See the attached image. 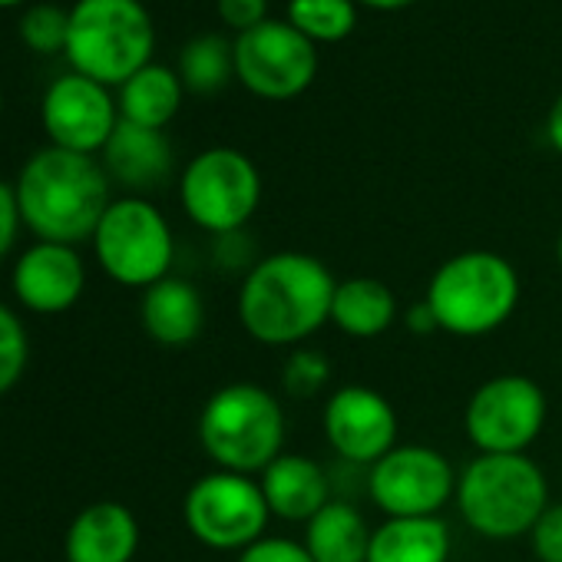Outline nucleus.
Masks as SVG:
<instances>
[{
    "label": "nucleus",
    "mask_w": 562,
    "mask_h": 562,
    "mask_svg": "<svg viewBox=\"0 0 562 562\" xmlns=\"http://www.w3.org/2000/svg\"><path fill=\"white\" fill-rule=\"evenodd\" d=\"M182 97H186V87H182L179 74L172 67L153 60L120 87V93H116L120 120L149 126V130H166L176 120Z\"/></svg>",
    "instance_id": "obj_23"
},
{
    "label": "nucleus",
    "mask_w": 562,
    "mask_h": 562,
    "mask_svg": "<svg viewBox=\"0 0 562 562\" xmlns=\"http://www.w3.org/2000/svg\"><path fill=\"white\" fill-rule=\"evenodd\" d=\"M453 532L443 516H404L374 526L368 562H450Z\"/></svg>",
    "instance_id": "obj_21"
},
{
    "label": "nucleus",
    "mask_w": 562,
    "mask_h": 562,
    "mask_svg": "<svg viewBox=\"0 0 562 562\" xmlns=\"http://www.w3.org/2000/svg\"><path fill=\"white\" fill-rule=\"evenodd\" d=\"M338 281L308 251H271L248 268L238 289V325L265 348H302L331 325Z\"/></svg>",
    "instance_id": "obj_1"
},
{
    "label": "nucleus",
    "mask_w": 562,
    "mask_h": 562,
    "mask_svg": "<svg viewBox=\"0 0 562 562\" xmlns=\"http://www.w3.org/2000/svg\"><path fill=\"white\" fill-rule=\"evenodd\" d=\"M331 381V361L322 348H292L281 364V391L292 401H315Z\"/></svg>",
    "instance_id": "obj_26"
},
{
    "label": "nucleus",
    "mask_w": 562,
    "mask_h": 562,
    "mask_svg": "<svg viewBox=\"0 0 562 562\" xmlns=\"http://www.w3.org/2000/svg\"><path fill=\"white\" fill-rule=\"evenodd\" d=\"M232 47L235 80L258 100H295L318 77V47L289 21H265L261 27L238 34Z\"/></svg>",
    "instance_id": "obj_11"
},
{
    "label": "nucleus",
    "mask_w": 562,
    "mask_h": 562,
    "mask_svg": "<svg viewBox=\"0 0 562 562\" xmlns=\"http://www.w3.org/2000/svg\"><path fill=\"white\" fill-rule=\"evenodd\" d=\"M235 562H315L312 552L305 549L302 539L292 536H261L258 542H251L248 549L238 552Z\"/></svg>",
    "instance_id": "obj_29"
},
{
    "label": "nucleus",
    "mask_w": 562,
    "mask_h": 562,
    "mask_svg": "<svg viewBox=\"0 0 562 562\" xmlns=\"http://www.w3.org/2000/svg\"><path fill=\"white\" fill-rule=\"evenodd\" d=\"M322 430L328 447L341 460L374 467L397 447L401 417L381 391L368 384H345L328 394L322 411Z\"/></svg>",
    "instance_id": "obj_14"
},
{
    "label": "nucleus",
    "mask_w": 562,
    "mask_h": 562,
    "mask_svg": "<svg viewBox=\"0 0 562 562\" xmlns=\"http://www.w3.org/2000/svg\"><path fill=\"white\" fill-rule=\"evenodd\" d=\"M11 289L18 302L34 315H64L83 299L87 265L74 245L34 241L18 255Z\"/></svg>",
    "instance_id": "obj_15"
},
{
    "label": "nucleus",
    "mask_w": 562,
    "mask_h": 562,
    "mask_svg": "<svg viewBox=\"0 0 562 562\" xmlns=\"http://www.w3.org/2000/svg\"><path fill=\"white\" fill-rule=\"evenodd\" d=\"M93 251L106 278L123 289L146 292L172 274L176 238L159 205L143 195L113 199L93 232Z\"/></svg>",
    "instance_id": "obj_7"
},
{
    "label": "nucleus",
    "mask_w": 562,
    "mask_h": 562,
    "mask_svg": "<svg viewBox=\"0 0 562 562\" xmlns=\"http://www.w3.org/2000/svg\"><path fill=\"white\" fill-rule=\"evenodd\" d=\"M358 4H364L371 11H401V8L417 4V0H358Z\"/></svg>",
    "instance_id": "obj_35"
},
{
    "label": "nucleus",
    "mask_w": 562,
    "mask_h": 562,
    "mask_svg": "<svg viewBox=\"0 0 562 562\" xmlns=\"http://www.w3.org/2000/svg\"><path fill=\"white\" fill-rule=\"evenodd\" d=\"M549 417L546 391L526 374L486 378L463 407V434L476 453H526Z\"/></svg>",
    "instance_id": "obj_10"
},
{
    "label": "nucleus",
    "mask_w": 562,
    "mask_h": 562,
    "mask_svg": "<svg viewBox=\"0 0 562 562\" xmlns=\"http://www.w3.org/2000/svg\"><path fill=\"white\" fill-rule=\"evenodd\" d=\"M404 325H407L414 335H434V331H437V322H434V312L427 308V302H417V305L404 315Z\"/></svg>",
    "instance_id": "obj_33"
},
{
    "label": "nucleus",
    "mask_w": 562,
    "mask_h": 562,
    "mask_svg": "<svg viewBox=\"0 0 562 562\" xmlns=\"http://www.w3.org/2000/svg\"><path fill=\"white\" fill-rule=\"evenodd\" d=\"M156 24L143 0H77L64 57L103 87H123L153 64Z\"/></svg>",
    "instance_id": "obj_6"
},
{
    "label": "nucleus",
    "mask_w": 562,
    "mask_h": 562,
    "mask_svg": "<svg viewBox=\"0 0 562 562\" xmlns=\"http://www.w3.org/2000/svg\"><path fill=\"white\" fill-rule=\"evenodd\" d=\"M179 202L192 225L209 235H235L261 202L258 166L232 146H212L189 159L179 176Z\"/></svg>",
    "instance_id": "obj_8"
},
{
    "label": "nucleus",
    "mask_w": 562,
    "mask_h": 562,
    "mask_svg": "<svg viewBox=\"0 0 562 562\" xmlns=\"http://www.w3.org/2000/svg\"><path fill=\"white\" fill-rule=\"evenodd\" d=\"M289 24L318 44H338L358 27V0H289Z\"/></svg>",
    "instance_id": "obj_25"
},
{
    "label": "nucleus",
    "mask_w": 562,
    "mask_h": 562,
    "mask_svg": "<svg viewBox=\"0 0 562 562\" xmlns=\"http://www.w3.org/2000/svg\"><path fill=\"white\" fill-rule=\"evenodd\" d=\"M401 318V302L387 281L374 274H355L338 281L331 299V325L358 341L387 335Z\"/></svg>",
    "instance_id": "obj_20"
},
{
    "label": "nucleus",
    "mask_w": 562,
    "mask_h": 562,
    "mask_svg": "<svg viewBox=\"0 0 562 562\" xmlns=\"http://www.w3.org/2000/svg\"><path fill=\"white\" fill-rule=\"evenodd\" d=\"M522 295L516 265L490 248H467L440 261L427 281V308L437 331L453 338H486L499 331Z\"/></svg>",
    "instance_id": "obj_3"
},
{
    "label": "nucleus",
    "mask_w": 562,
    "mask_h": 562,
    "mask_svg": "<svg viewBox=\"0 0 562 562\" xmlns=\"http://www.w3.org/2000/svg\"><path fill=\"white\" fill-rule=\"evenodd\" d=\"M139 549V519L116 499L83 506L64 536L67 562H133Z\"/></svg>",
    "instance_id": "obj_16"
},
{
    "label": "nucleus",
    "mask_w": 562,
    "mask_h": 562,
    "mask_svg": "<svg viewBox=\"0 0 562 562\" xmlns=\"http://www.w3.org/2000/svg\"><path fill=\"white\" fill-rule=\"evenodd\" d=\"M0 113H4V93H0Z\"/></svg>",
    "instance_id": "obj_38"
},
{
    "label": "nucleus",
    "mask_w": 562,
    "mask_h": 562,
    "mask_svg": "<svg viewBox=\"0 0 562 562\" xmlns=\"http://www.w3.org/2000/svg\"><path fill=\"white\" fill-rule=\"evenodd\" d=\"M529 546L539 562H562V503H549L529 532Z\"/></svg>",
    "instance_id": "obj_30"
},
{
    "label": "nucleus",
    "mask_w": 562,
    "mask_h": 562,
    "mask_svg": "<svg viewBox=\"0 0 562 562\" xmlns=\"http://www.w3.org/2000/svg\"><path fill=\"white\" fill-rule=\"evenodd\" d=\"M182 87L195 97H212L228 87L235 77V47L222 34H199L179 50L176 67Z\"/></svg>",
    "instance_id": "obj_24"
},
{
    "label": "nucleus",
    "mask_w": 562,
    "mask_h": 562,
    "mask_svg": "<svg viewBox=\"0 0 562 562\" xmlns=\"http://www.w3.org/2000/svg\"><path fill=\"white\" fill-rule=\"evenodd\" d=\"M546 139H549V146L562 156V93H559V100L549 106V116H546Z\"/></svg>",
    "instance_id": "obj_34"
},
{
    "label": "nucleus",
    "mask_w": 562,
    "mask_h": 562,
    "mask_svg": "<svg viewBox=\"0 0 562 562\" xmlns=\"http://www.w3.org/2000/svg\"><path fill=\"white\" fill-rule=\"evenodd\" d=\"M555 261H559V268H562V232H559V238H555Z\"/></svg>",
    "instance_id": "obj_36"
},
{
    "label": "nucleus",
    "mask_w": 562,
    "mask_h": 562,
    "mask_svg": "<svg viewBox=\"0 0 562 562\" xmlns=\"http://www.w3.org/2000/svg\"><path fill=\"white\" fill-rule=\"evenodd\" d=\"M457 513L483 539L529 536L549 509V480L529 453H476L457 476Z\"/></svg>",
    "instance_id": "obj_5"
},
{
    "label": "nucleus",
    "mask_w": 562,
    "mask_h": 562,
    "mask_svg": "<svg viewBox=\"0 0 562 562\" xmlns=\"http://www.w3.org/2000/svg\"><path fill=\"white\" fill-rule=\"evenodd\" d=\"M139 325L162 348H189L205 328V299L189 278L169 274L143 292Z\"/></svg>",
    "instance_id": "obj_18"
},
{
    "label": "nucleus",
    "mask_w": 562,
    "mask_h": 562,
    "mask_svg": "<svg viewBox=\"0 0 562 562\" xmlns=\"http://www.w3.org/2000/svg\"><path fill=\"white\" fill-rule=\"evenodd\" d=\"M374 529L364 513L345 499H331L305 522V549L315 562H368Z\"/></svg>",
    "instance_id": "obj_22"
},
{
    "label": "nucleus",
    "mask_w": 562,
    "mask_h": 562,
    "mask_svg": "<svg viewBox=\"0 0 562 562\" xmlns=\"http://www.w3.org/2000/svg\"><path fill=\"white\" fill-rule=\"evenodd\" d=\"M27 361H31L27 328L8 305H0V397L18 387V381L27 371Z\"/></svg>",
    "instance_id": "obj_28"
},
{
    "label": "nucleus",
    "mask_w": 562,
    "mask_h": 562,
    "mask_svg": "<svg viewBox=\"0 0 562 562\" xmlns=\"http://www.w3.org/2000/svg\"><path fill=\"white\" fill-rule=\"evenodd\" d=\"M172 143L166 130H149L120 120L110 143L103 146V169L126 189L146 192L172 176Z\"/></svg>",
    "instance_id": "obj_19"
},
{
    "label": "nucleus",
    "mask_w": 562,
    "mask_h": 562,
    "mask_svg": "<svg viewBox=\"0 0 562 562\" xmlns=\"http://www.w3.org/2000/svg\"><path fill=\"white\" fill-rule=\"evenodd\" d=\"M182 519L202 546L215 552H241L268 536L271 509L258 476L209 470L186 490Z\"/></svg>",
    "instance_id": "obj_9"
},
{
    "label": "nucleus",
    "mask_w": 562,
    "mask_h": 562,
    "mask_svg": "<svg viewBox=\"0 0 562 562\" xmlns=\"http://www.w3.org/2000/svg\"><path fill=\"white\" fill-rule=\"evenodd\" d=\"M21 222L37 235V241L80 245L93 241V232L110 209V176L97 156L70 153L60 146L37 149L18 182Z\"/></svg>",
    "instance_id": "obj_2"
},
{
    "label": "nucleus",
    "mask_w": 562,
    "mask_h": 562,
    "mask_svg": "<svg viewBox=\"0 0 562 562\" xmlns=\"http://www.w3.org/2000/svg\"><path fill=\"white\" fill-rule=\"evenodd\" d=\"M457 470L437 447L397 443L371 467L368 493L387 519L440 516L457 496Z\"/></svg>",
    "instance_id": "obj_12"
},
{
    "label": "nucleus",
    "mask_w": 562,
    "mask_h": 562,
    "mask_svg": "<svg viewBox=\"0 0 562 562\" xmlns=\"http://www.w3.org/2000/svg\"><path fill=\"white\" fill-rule=\"evenodd\" d=\"M18 31H21V41L34 54H64L67 31H70V11L54 4V0H41V4H31L21 14Z\"/></svg>",
    "instance_id": "obj_27"
},
{
    "label": "nucleus",
    "mask_w": 562,
    "mask_h": 562,
    "mask_svg": "<svg viewBox=\"0 0 562 562\" xmlns=\"http://www.w3.org/2000/svg\"><path fill=\"white\" fill-rule=\"evenodd\" d=\"M261 493L271 516L285 522H308L322 506L331 503V486L325 467L308 453L285 450L274 463L258 473Z\"/></svg>",
    "instance_id": "obj_17"
},
{
    "label": "nucleus",
    "mask_w": 562,
    "mask_h": 562,
    "mask_svg": "<svg viewBox=\"0 0 562 562\" xmlns=\"http://www.w3.org/2000/svg\"><path fill=\"white\" fill-rule=\"evenodd\" d=\"M21 209H18V192L11 182L0 179V258H8L14 241H18V232H21Z\"/></svg>",
    "instance_id": "obj_32"
},
{
    "label": "nucleus",
    "mask_w": 562,
    "mask_h": 562,
    "mask_svg": "<svg viewBox=\"0 0 562 562\" xmlns=\"http://www.w3.org/2000/svg\"><path fill=\"white\" fill-rule=\"evenodd\" d=\"M18 4H27V0H0V8H18Z\"/></svg>",
    "instance_id": "obj_37"
},
{
    "label": "nucleus",
    "mask_w": 562,
    "mask_h": 562,
    "mask_svg": "<svg viewBox=\"0 0 562 562\" xmlns=\"http://www.w3.org/2000/svg\"><path fill=\"white\" fill-rule=\"evenodd\" d=\"M41 123L50 146L97 156L120 123V106L110 87L70 70L47 87L41 100Z\"/></svg>",
    "instance_id": "obj_13"
},
{
    "label": "nucleus",
    "mask_w": 562,
    "mask_h": 562,
    "mask_svg": "<svg viewBox=\"0 0 562 562\" xmlns=\"http://www.w3.org/2000/svg\"><path fill=\"white\" fill-rule=\"evenodd\" d=\"M218 18L225 27H232L235 34H248L255 27H261L268 18V0H215Z\"/></svg>",
    "instance_id": "obj_31"
},
{
    "label": "nucleus",
    "mask_w": 562,
    "mask_h": 562,
    "mask_svg": "<svg viewBox=\"0 0 562 562\" xmlns=\"http://www.w3.org/2000/svg\"><path fill=\"white\" fill-rule=\"evenodd\" d=\"M285 404L255 381L222 384L199 414V447L215 470L258 476L285 453Z\"/></svg>",
    "instance_id": "obj_4"
}]
</instances>
